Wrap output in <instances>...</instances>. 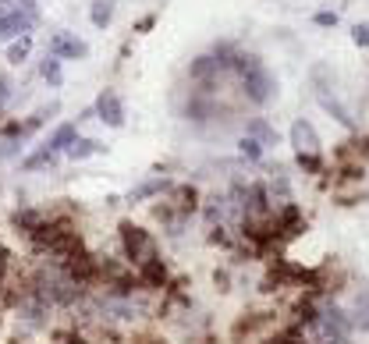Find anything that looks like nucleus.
Returning a JSON list of instances; mask_svg holds the SVG:
<instances>
[{
  "mask_svg": "<svg viewBox=\"0 0 369 344\" xmlns=\"http://www.w3.org/2000/svg\"><path fill=\"white\" fill-rule=\"evenodd\" d=\"M245 71V93H249V100H256V103H266L273 93H277V82H273V75L259 64V61H249V68H242Z\"/></svg>",
  "mask_w": 369,
  "mask_h": 344,
  "instance_id": "obj_1",
  "label": "nucleus"
},
{
  "mask_svg": "<svg viewBox=\"0 0 369 344\" xmlns=\"http://www.w3.org/2000/svg\"><path fill=\"white\" fill-rule=\"evenodd\" d=\"M33 11L25 8H4L0 11V36H18V33H29L33 29Z\"/></svg>",
  "mask_w": 369,
  "mask_h": 344,
  "instance_id": "obj_2",
  "label": "nucleus"
},
{
  "mask_svg": "<svg viewBox=\"0 0 369 344\" xmlns=\"http://www.w3.org/2000/svg\"><path fill=\"white\" fill-rule=\"evenodd\" d=\"M50 50H54V57H86L89 54V47L79 40V36H72V33H57L54 40H50Z\"/></svg>",
  "mask_w": 369,
  "mask_h": 344,
  "instance_id": "obj_3",
  "label": "nucleus"
},
{
  "mask_svg": "<svg viewBox=\"0 0 369 344\" xmlns=\"http://www.w3.org/2000/svg\"><path fill=\"white\" fill-rule=\"evenodd\" d=\"M291 146L298 149V156H302V153H316V149H319L316 128H312L309 121H295V125H291Z\"/></svg>",
  "mask_w": 369,
  "mask_h": 344,
  "instance_id": "obj_4",
  "label": "nucleus"
},
{
  "mask_svg": "<svg viewBox=\"0 0 369 344\" xmlns=\"http://www.w3.org/2000/svg\"><path fill=\"white\" fill-rule=\"evenodd\" d=\"M96 114H100V121H107L110 128H118V125L125 121V107H121L118 93H103V96L96 100Z\"/></svg>",
  "mask_w": 369,
  "mask_h": 344,
  "instance_id": "obj_5",
  "label": "nucleus"
},
{
  "mask_svg": "<svg viewBox=\"0 0 369 344\" xmlns=\"http://www.w3.org/2000/svg\"><path fill=\"white\" fill-rule=\"evenodd\" d=\"M121 231H125V245H128V252H132V259H135V256H146V252H149V238H146V234H142L139 227H132V224H125Z\"/></svg>",
  "mask_w": 369,
  "mask_h": 344,
  "instance_id": "obj_6",
  "label": "nucleus"
},
{
  "mask_svg": "<svg viewBox=\"0 0 369 344\" xmlns=\"http://www.w3.org/2000/svg\"><path fill=\"white\" fill-rule=\"evenodd\" d=\"M72 142H75V125H61V128L50 135L47 149H50V153H57V149H68Z\"/></svg>",
  "mask_w": 369,
  "mask_h": 344,
  "instance_id": "obj_7",
  "label": "nucleus"
},
{
  "mask_svg": "<svg viewBox=\"0 0 369 344\" xmlns=\"http://www.w3.org/2000/svg\"><path fill=\"white\" fill-rule=\"evenodd\" d=\"M100 149V142H93V139H75L72 146H68V156L72 160H86V156H93Z\"/></svg>",
  "mask_w": 369,
  "mask_h": 344,
  "instance_id": "obj_8",
  "label": "nucleus"
},
{
  "mask_svg": "<svg viewBox=\"0 0 369 344\" xmlns=\"http://www.w3.org/2000/svg\"><path fill=\"white\" fill-rule=\"evenodd\" d=\"M29 50H33V43H29V36H22V40L8 50V61H11V64H22V61L29 57Z\"/></svg>",
  "mask_w": 369,
  "mask_h": 344,
  "instance_id": "obj_9",
  "label": "nucleus"
},
{
  "mask_svg": "<svg viewBox=\"0 0 369 344\" xmlns=\"http://www.w3.org/2000/svg\"><path fill=\"white\" fill-rule=\"evenodd\" d=\"M351 323L362 326V330L369 326V294H362V298L355 302V316H351Z\"/></svg>",
  "mask_w": 369,
  "mask_h": 344,
  "instance_id": "obj_10",
  "label": "nucleus"
},
{
  "mask_svg": "<svg viewBox=\"0 0 369 344\" xmlns=\"http://www.w3.org/2000/svg\"><path fill=\"white\" fill-rule=\"evenodd\" d=\"M114 15V8L107 4V0H96V8H93V25H107Z\"/></svg>",
  "mask_w": 369,
  "mask_h": 344,
  "instance_id": "obj_11",
  "label": "nucleus"
},
{
  "mask_svg": "<svg viewBox=\"0 0 369 344\" xmlns=\"http://www.w3.org/2000/svg\"><path fill=\"white\" fill-rule=\"evenodd\" d=\"M43 79H47L50 86H61V64H57V57L43 61Z\"/></svg>",
  "mask_w": 369,
  "mask_h": 344,
  "instance_id": "obj_12",
  "label": "nucleus"
},
{
  "mask_svg": "<svg viewBox=\"0 0 369 344\" xmlns=\"http://www.w3.org/2000/svg\"><path fill=\"white\" fill-rule=\"evenodd\" d=\"M242 153H245L249 160H259V156H263V146H259L256 139H242Z\"/></svg>",
  "mask_w": 369,
  "mask_h": 344,
  "instance_id": "obj_13",
  "label": "nucleus"
},
{
  "mask_svg": "<svg viewBox=\"0 0 369 344\" xmlns=\"http://www.w3.org/2000/svg\"><path fill=\"white\" fill-rule=\"evenodd\" d=\"M50 160H54V153H50V149H40L36 156H29V160H25V167L33 171V167H43V164H50Z\"/></svg>",
  "mask_w": 369,
  "mask_h": 344,
  "instance_id": "obj_14",
  "label": "nucleus"
},
{
  "mask_svg": "<svg viewBox=\"0 0 369 344\" xmlns=\"http://www.w3.org/2000/svg\"><path fill=\"white\" fill-rule=\"evenodd\" d=\"M351 36H355V43H358V47H369V25H355V29H351Z\"/></svg>",
  "mask_w": 369,
  "mask_h": 344,
  "instance_id": "obj_15",
  "label": "nucleus"
},
{
  "mask_svg": "<svg viewBox=\"0 0 369 344\" xmlns=\"http://www.w3.org/2000/svg\"><path fill=\"white\" fill-rule=\"evenodd\" d=\"M334 22H337L334 15H316V25H334Z\"/></svg>",
  "mask_w": 369,
  "mask_h": 344,
  "instance_id": "obj_16",
  "label": "nucleus"
},
{
  "mask_svg": "<svg viewBox=\"0 0 369 344\" xmlns=\"http://www.w3.org/2000/svg\"><path fill=\"white\" fill-rule=\"evenodd\" d=\"M22 4H33V0H22Z\"/></svg>",
  "mask_w": 369,
  "mask_h": 344,
  "instance_id": "obj_17",
  "label": "nucleus"
}]
</instances>
